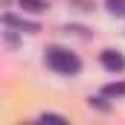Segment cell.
<instances>
[{"label":"cell","mask_w":125,"mask_h":125,"mask_svg":"<svg viewBox=\"0 0 125 125\" xmlns=\"http://www.w3.org/2000/svg\"><path fill=\"white\" fill-rule=\"evenodd\" d=\"M38 119L41 122H67V116H61V114H41Z\"/></svg>","instance_id":"7"},{"label":"cell","mask_w":125,"mask_h":125,"mask_svg":"<svg viewBox=\"0 0 125 125\" xmlns=\"http://www.w3.org/2000/svg\"><path fill=\"white\" fill-rule=\"evenodd\" d=\"M105 9L116 18H125V0H105Z\"/></svg>","instance_id":"6"},{"label":"cell","mask_w":125,"mask_h":125,"mask_svg":"<svg viewBox=\"0 0 125 125\" xmlns=\"http://www.w3.org/2000/svg\"><path fill=\"white\" fill-rule=\"evenodd\" d=\"M99 61H102L105 70H111V73H122L125 70V55L119 50H105V52L99 55Z\"/></svg>","instance_id":"2"},{"label":"cell","mask_w":125,"mask_h":125,"mask_svg":"<svg viewBox=\"0 0 125 125\" xmlns=\"http://www.w3.org/2000/svg\"><path fill=\"white\" fill-rule=\"evenodd\" d=\"M21 9L32 12V15H41V12H47V3L44 0H21Z\"/></svg>","instance_id":"5"},{"label":"cell","mask_w":125,"mask_h":125,"mask_svg":"<svg viewBox=\"0 0 125 125\" xmlns=\"http://www.w3.org/2000/svg\"><path fill=\"white\" fill-rule=\"evenodd\" d=\"M44 61H47L50 70H55V73H61V76H76V73L82 70L79 55H76L73 50H67V47H47Z\"/></svg>","instance_id":"1"},{"label":"cell","mask_w":125,"mask_h":125,"mask_svg":"<svg viewBox=\"0 0 125 125\" xmlns=\"http://www.w3.org/2000/svg\"><path fill=\"white\" fill-rule=\"evenodd\" d=\"M3 23H6V26H12V29L29 32V35H35V32H41V26H38L35 21H26V18H18V15H6V18H3Z\"/></svg>","instance_id":"3"},{"label":"cell","mask_w":125,"mask_h":125,"mask_svg":"<svg viewBox=\"0 0 125 125\" xmlns=\"http://www.w3.org/2000/svg\"><path fill=\"white\" fill-rule=\"evenodd\" d=\"M102 93L108 96V99H119V96H125V82H111V84H105Z\"/></svg>","instance_id":"4"},{"label":"cell","mask_w":125,"mask_h":125,"mask_svg":"<svg viewBox=\"0 0 125 125\" xmlns=\"http://www.w3.org/2000/svg\"><path fill=\"white\" fill-rule=\"evenodd\" d=\"M87 102H90V108H99V111H111V105H108L105 99H93V96H90Z\"/></svg>","instance_id":"8"}]
</instances>
